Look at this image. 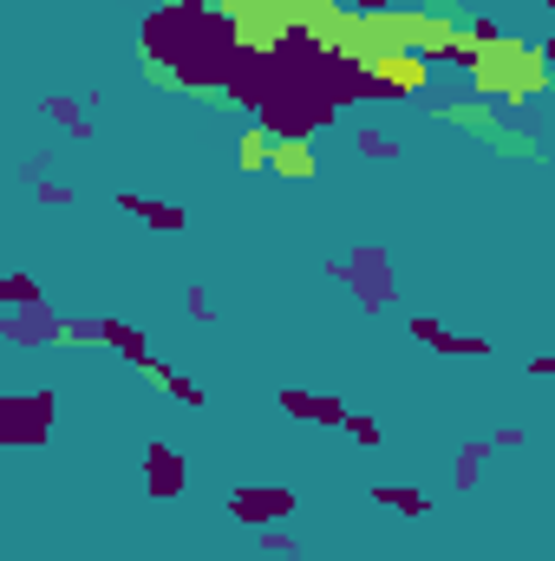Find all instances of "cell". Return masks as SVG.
<instances>
[{"instance_id": "1", "label": "cell", "mask_w": 555, "mask_h": 561, "mask_svg": "<svg viewBox=\"0 0 555 561\" xmlns=\"http://www.w3.org/2000/svg\"><path fill=\"white\" fill-rule=\"evenodd\" d=\"M138 46L157 85L216 99L229 85L236 53L249 46V33H242L236 7H223V0H163L138 20Z\"/></svg>"}, {"instance_id": "5", "label": "cell", "mask_w": 555, "mask_h": 561, "mask_svg": "<svg viewBox=\"0 0 555 561\" xmlns=\"http://www.w3.org/2000/svg\"><path fill=\"white\" fill-rule=\"evenodd\" d=\"M223 510L242 523V529H275V523H294V490H281V483H242V490H229L223 496Z\"/></svg>"}, {"instance_id": "13", "label": "cell", "mask_w": 555, "mask_h": 561, "mask_svg": "<svg viewBox=\"0 0 555 561\" xmlns=\"http://www.w3.org/2000/svg\"><path fill=\"white\" fill-rule=\"evenodd\" d=\"M366 496H373L380 510H399V516H431V496L412 490V483H373Z\"/></svg>"}, {"instance_id": "10", "label": "cell", "mask_w": 555, "mask_h": 561, "mask_svg": "<svg viewBox=\"0 0 555 561\" xmlns=\"http://www.w3.org/2000/svg\"><path fill=\"white\" fill-rule=\"evenodd\" d=\"M99 346H105V353H118L125 366H144V373L157 366L150 340H144L138 327H132V320H118V313H99Z\"/></svg>"}, {"instance_id": "8", "label": "cell", "mask_w": 555, "mask_h": 561, "mask_svg": "<svg viewBox=\"0 0 555 561\" xmlns=\"http://www.w3.org/2000/svg\"><path fill=\"white\" fill-rule=\"evenodd\" d=\"M275 405L287 419L314 424V431H340V419H347V399L340 392H314V386H275Z\"/></svg>"}, {"instance_id": "20", "label": "cell", "mask_w": 555, "mask_h": 561, "mask_svg": "<svg viewBox=\"0 0 555 561\" xmlns=\"http://www.w3.org/2000/svg\"><path fill=\"white\" fill-rule=\"evenodd\" d=\"M33 203H46V209H72V203H79V190H72V183L39 176V183H33Z\"/></svg>"}, {"instance_id": "4", "label": "cell", "mask_w": 555, "mask_h": 561, "mask_svg": "<svg viewBox=\"0 0 555 561\" xmlns=\"http://www.w3.org/2000/svg\"><path fill=\"white\" fill-rule=\"evenodd\" d=\"M138 470H144V496H150V503H177V496L190 490V457H183L170 437H144Z\"/></svg>"}, {"instance_id": "7", "label": "cell", "mask_w": 555, "mask_h": 561, "mask_svg": "<svg viewBox=\"0 0 555 561\" xmlns=\"http://www.w3.org/2000/svg\"><path fill=\"white\" fill-rule=\"evenodd\" d=\"M0 340L20 346V353H39V346H59V307L39 300V307H13L0 313Z\"/></svg>"}, {"instance_id": "25", "label": "cell", "mask_w": 555, "mask_h": 561, "mask_svg": "<svg viewBox=\"0 0 555 561\" xmlns=\"http://www.w3.org/2000/svg\"><path fill=\"white\" fill-rule=\"evenodd\" d=\"M497 561H530V556H497Z\"/></svg>"}, {"instance_id": "17", "label": "cell", "mask_w": 555, "mask_h": 561, "mask_svg": "<svg viewBox=\"0 0 555 561\" xmlns=\"http://www.w3.org/2000/svg\"><path fill=\"white\" fill-rule=\"evenodd\" d=\"M59 346H99V313H59Z\"/></svg>"}, {"instance_id": "22", "label": "cell", "mask_w": 555, "mask_h": 561, "mask_svg": "<svg viewBox=\"0 0 555 561\" xmlns=\"http://www.w3.org/2000/svg\"><path fill=\"white\" fill-rule=\"evenodd\" d=\"M256 549H262V556H294V536H287V523L262 529V536H256Z\"/></svg>"}, {"instance_id": "16", "label": "cell", "mask_w": 555, "mask_h": 561, "mask_svg": "<svg viewBox=\"0 0 555 561\" xmlns=\"http://www.w3.org/2000/svg\"><path fill=\"white\" fill-rule=\"evenodd\" d=\"M353 150H360L366 163H399V138H386V131H373V125L353 131Z\"/></svg>"}, {"instance_id": "15", "label": "cell", "mask_w": 555, "mask_h": 561, "mask_svg": "<svg viewBox=\"0 0 555 561\" xmlns=\"http://www.w3.org/2000/svg\"><path fill=\"white\" fill-rule=\"evenodd\" d=\"M39 300H46V287L26 275V268L0 275V313H13V307H39Z\"/></svg>"}, {"instance_id": "21", "label": "cell", "mask_w": 555, "mask_h": 561, "mask_svg": "<svg viewBox=\"0 0 555 561\" xmlns=\"http://www.w3.org/2000/svg\"><path fill=\"white\" fill-rule=\"evenodd\" d=\"M183 307H190V320H203V327H216V300H209V287H203V280H190V294H183Z\"/></svg>"}, {"instance_id": "24", "label": "cell", "mask_w": 555, "mask_h": 561, "mask_svg": "<svg viewBox=\"0 0 555 561\" xmlns=\"http://www.w3.org/2000/svg\"><path fill=\"white\" fill-rule=\"evenodd\" d=\"M530 444V431L523 424H503V431H490V450H523Z\"/></svg>"}, {"instance_id": "3", "label": "cell", "mask_w": 555, "mask_h": 561, "mask_svg": "<svg viewBox=\"0 0 555 561\" xmlns=\"http://www.w3.org/2000/svg\"><path fill=\"white\" fill-rule=\"evenodd\" d=\"M340 287L360 300V313H386L393 300H399V268H393V255L380 249V242H360L347 262H340Z\"/></svg>"}, {"instance_id": "9", "label": "cell", "mask_w": 555, "mask_h": 561, "mask_svg": "<svg viewBox=\"0 0 555 561\" xmlns=\"http://www.w3.org/2000/svg\"><path fill=\"white\" fill-rule=\"evenodd\" d=\"M125 216H138L144 229H157V236H177V229H190V209L183 203H163V196H138V190H118L112 196Z\"/></svg>"}, {"instance_id": "11", "label": "cell", "mask_w": 555, "mask_h": 561, "mask_svg": "<svg viewBox=\"0 0 555 561\" xmlns=\"http://www.w3.org/2000/svg\"><path fill=\"white\" fill-rule=\"evenodd\" d=\"M39 118H53L66 138H79V144H92V131H99V125H92V105H86V99H66V92H46V99H39Z\"/></svg>"}, {"instance_id": "6", "label": "cell", "mask_w": 555, "mask_h": 561, "mask_svg": "<svg viewBox=\"0 0 555 561\" xmlns=\"http://www.w3.org/2000/svg\"><path fill=\"white\" fill-rule=\"evenodd\" d=\"M406 333H412L418 346L444 353V359H490V353H497V340H490V333H451V327H444V320H431V313H412V320H406Z\"/></svg>"}, {"instance_id": "14", "label": "cell", "mask_w": 555, "mask_h": 561, "mask_svg": "<svg viewBox=\"0 0 555 561\" xmlns=\"http://www.w3.org/2000/svg\"><path fill=\"white\" fill-rule=\"evenodd\" d=\"M150 373H157V386H163V399H170V405H190V412H203V405H209V392H203L190 373H177V366H150Z\"/></svg>"}, {"instance_id": "2", "label": "cell", "mask_w": 555, "mask_h": 561, "mask_svg": "<svg viewBox=\"0 0 555 561\" xmlns=\"http://www.w3.org/2000/svg\"><path fill=\"white\" fill-rule=\"evenodd\" d=\"M59 424V392L33 386V392H0V450H39L53 444Z\"/></svg>"}, {"instance_id": "18", "label": "cell", "mask_w": 555, "mask_h": 561, "mask_svg": "<svg viewBox=\"0 0 555 561\" xmlns=\"http://www.w3.org/2000/svg\"><path fill=\"white\" fill-rule=\"evenodd\" d=\"M340 431H347V437H353L360 450H380V444H386L380 419H366V412H347V419H340Z\"/></svg>"}, {"instance_id": "12", "label": "cell", "mask_w": 555, "mask_h": 561, "mask_svg": "<svg viewBox=\"0 0 555 561\" xmlns=\"http://www.w3.org/2000/svg\"><path fill=\"white\" fill-rule=\"evenodd\" d=\"M484 463H490V437H464L451 450V490H477L484 483Z\"/></svg>"}, {"instance_id": "23", "label": "cell", "mask_w": 555, "mask_h": 561, "mask_svg": "<svg viewBox=\"0 0 555 561\" xmlns=\"http://www.w3.org/2000/svg\"><path fill=\"white\" fill-rule=\"evenodd\" d=\"M353 13H399V7H431V0H340Z\"/></svg>"}, {"instance_id": "19", "label": "cell", "mask_w": 555, "mask_h": 561, "mask_svg": "<svg viewBox=\"0 0 555 561\" xmlns=\"http://www.w3.org/2000/svg\"><path fill=\"white\" fill-rule=\"evenodd\" d=\"M431 59H451V66H464V72H477V66H484V53H477L471 39H438V46H431Z\"/></svg>"}]
</instances>
